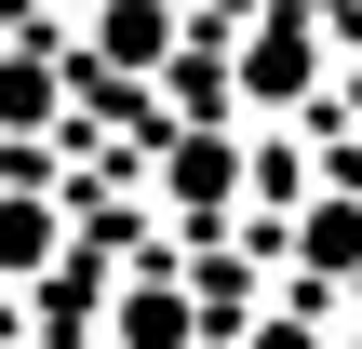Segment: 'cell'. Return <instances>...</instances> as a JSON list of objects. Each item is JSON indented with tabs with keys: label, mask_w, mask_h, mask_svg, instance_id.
Instances as JSON below:
<instances>
[{
	"label": "cell",
	"mask_w": 362,
	"mask_h": 349,
	"mask_svg": "<svg viewBox=\"0 0 362 349\" xmlns=\"http://www.w3.org/2000/svg\"><path fill=\"white\" fill-rule=\"evenodd\" d=\"M161 202H175L188 229H228V202H242V135H228V121L175 135V148H161Z\"/></svg>",
	"instance_id": "obj_2"
},
{
	"label": "cell",
	"mask_w": 362,
	"mask_h": 349,
	"mask_svg": "<svg viewBox=\"0 0 362 349\" xmlns=\"http://www.w3.org/2000/svg\"><path fill=\"white\" fill-rule=\"evenodd\" d=\"M107 349H202V296H188L175 269H134V282L107 296Z\"/></svg>",
	"instance_id": "obj_3"
},
{
	"label": "cell",
	"mask_w": 362,
	"mask_h": 349,
	"mask_svg": "<svg viewBox=\"0 0 362 349\" xmlns=\"http://www.w3.org/2000/svg\"><path fill=\"white\" fill-rule=\"evenodd\" d=\"M228 81H242L255 108H309V94H322V27H309V13H255L242 54H228Z\"/></svg>",
	"instance_id": "obj_1"
},
{
	"label": "cell",
	"mask_w": 362,
	"mask_h": 349,
	"mask_svg": "<svg viewBox=\"0 0 362 349\" xmlns=\"http://www.w3.org/2000/svg\"><path fill=\"white\" fill-rule=\"evenodd\" d=\"M67 256V215H54V188H0V282H40Z\"/></svg>",
	"instance_id": "obj_6"
},
{
	"label": "cell",
	"mask_w": 362,
	"mask_h": 349,
	"mask_svg": "<svg viewBox=\"0 0 362 349\" xmlns=\"http://www.w3.org/2000/svg\"><path fill=\"white\" fill-rule=\"evenodd\" d=\"M54 121V67L40 54H0V135H40Z\"/></svg>",
	"instance_id": "obj_7"
},
{
	"label": "cell",
	"mask_w": 362,
	"mask_h": 349,
	"mask_svg": "<svg viewBox=\"0 0 362 349\" xmlns=\"http://www.w3.org/2000/svg\"><path fill=\"white\" fill-rule=\"evenodd\" d=\"M242 349H322V296L296 282V296H269L255 323H242Z\"/></svg>",
	"instance_id": "obj_8"
},
{
	"label": "cell",
	"mask_w": 362,
	"mask_h": 349,
	"mask_svg": "<svg viewBox=\"0 0 362 349\" xmlns=\"http://www.w3.org/2000/svg\"><path fill=\"white\" fill-rule=\"evenodd\" d=\"M81 54H94L107 81H134V67H175V13H161V0H94Z\"/></svg>",
	"instance_id": "obj_4"
},
{
	"label": "cell",
	"mask_w": 362,
	"mask_h": 349,
	"mask_svg": "<svg viewBox=\"0 0 362 349\" xmlns=\"http://www.w3.org/2000/svg\"><path fill=\"white\" fill-rule=\"evenodd\" d=\"M362 269V188H309V215H296V282L322 296V282H349Z\"/></svg>",
	"instance_id": "obj_5"
}]
</instances>
